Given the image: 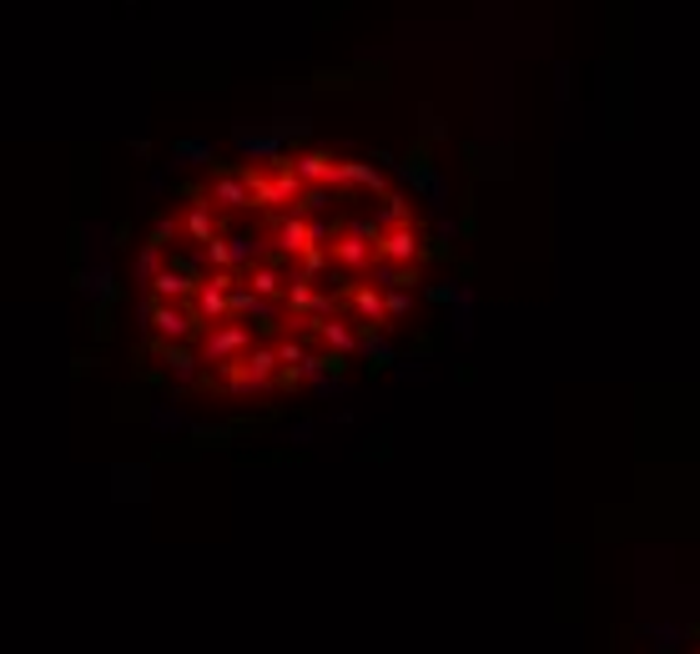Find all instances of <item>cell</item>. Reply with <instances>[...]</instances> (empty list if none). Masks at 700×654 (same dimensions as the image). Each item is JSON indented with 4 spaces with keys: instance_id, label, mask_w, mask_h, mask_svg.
<instances>
[{
    "instance_id": "cell-1",
    "label": "cell",
    "mask_w": 700,
    "mask_h": 654,
    "mask_svg": "<svg viewBox=\"0 0 700 654\" xmlns=\"http://www.w3.org/2000/svg\"><path fill=\"white\" fill-rule=\"evenodd\" d=\"M424 277L428 222L399 176L353 151H267L192 182L151 227L141 347L182 393L288 398L383 347Z\"/></svg>"
},
{
    "instance_id": "cell-2",
    "label": "cell",
    "mask_w": 700,
    "mask_h": 654,
    "mask_svg": "<svg viewBox=\"0 0 700 654\" xmlns=\"http://www.w3.org/2000/svg\"><path fill=\"white\" fill-rule=\"evenodd\" d=\"M696 654H700V650H696Z\"/></svg>"
}]
</instances>
